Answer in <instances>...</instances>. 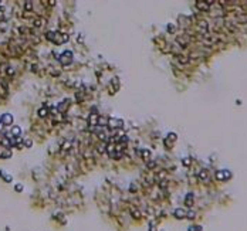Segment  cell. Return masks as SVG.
Listing matches in <instances>:
<instances>
[{"label":"cell","instance_id":"cell-1","mask_svg":"<svg viewBox=\"0 0 247 231\" xmlns=\"http://www.w3.org/2000/svg\"><path fill=\"white\" fill-rule=\"evenodd\" d=\"M47 38L54 44H63L65 41H68V36L60 31H50L47 33Z\"/></svg>","mask_w":247,"mask_h":231},{"label":"cell","instance_id":"cell-2","mask_svg":"<svg viewBox=\"0 0 247 231\" xmlns=\"http://www.w3.org/2000/svg\"><path fill=\"white\" fill-rule=\"evenodd\" d=\"M58 58V61L61 64H71V61H72V53L71 51H64L61 56H58L57 57Z\"/></svg>","mask_w":247,"mask_h":231},{"label":"cell","instance_id":"cell-3","mask_svg":"<svg viewBox=\"0 0 247 231\" xmlns=\"http://www.w3.org/2000/svg\"><path fill=\"white\" fill-rule=\"evenodd\" d=\"M108 126L111 128V129H121V128L124 126V120L111 118V119H108Z\"/></svg>","mask_w":247,"mask_h":231},{"label":"cell","instance_id":"cell-4","mask_svg":"<svg viewBox=\"0 0 247 231\" xmlns=\"http://www.w3.org/2000/svg\"><path fill=\"white\" fill-rule=\"evenodd\" d=\"M98 119H100L98 112H91L89 116H88V125L89 126H97L98 125Z\"/></svg>","mask_w":247,"mask_h":231},{"label":"cell","instance_id":"cell-5","mask_svg":"<svg viewBox=\"0 0 247 231\" xmlns=\"http://www.w3.org/2000/svg\"><path fill=\"white\" fill-rule=\"evenodd\" d=\"M0 122H1L4 126L11 125V123H13V116H11L10 113H3V115H1V118H0Z\"/></svg>","mask_w":247,"mask_h":231},{"label":"cell","instance_id":"cell-6","mask_svg":"<svg viewBox=\"0 0 247 231\" xmlns=\"http://www.w3.org/2000/svg\"><path fill=\"white\" fill-rule=\"evenodd\" d=\"M11 156V152L9 150V148H4L3 145H0V158H4V159H7Z\"/></svg>","mask_w":247,"mask_h":231},{"label":"cell","instance_id":"cell-7","mask_svg":"<svg viewBox=\"0 0 247 231\" xmlns=\"http://www.w3.org/2000/svg\"><path fill=\"white\" fill-rule=\"evenodd\" d=\"M186 211H185L183 208H178V210H175V217L176 218H185L186 217Z\"/></svg>","mask_w":247,"mask_h":231},{"label":"cell","instance_id":"cell-8","mask_svg":"<svg viewBox=\"0 0 247 231\" xmlns=\"http://www.w3.org/2000/svg\"><path fill=\"white\" fill-rule=\"evenodd\" d=\"M11 135H13V138H20V135H21V129L19 126H14L13 129H11Z\"/></svg>","mask_w":247,"mask_h":231},{"label":"cell","instance_id":"cell-9","mask_svg":"<svg viewBox=\"0 0 247 231\" xmlns=\"http://www.w3.org/2000/svg\"><path fill=\"white\" fill-rule=\"evenodd\" d=\"M0 176H3V180H4V182H11V180H13L11 175H7L4 170H0Z\"/></svg>","mask_w":247,"mask_h":231},{"label":"cell","instance_id":"cell-10","mask_svg":"<svg viewBox=\"0 0 247 231\" xmlns=\"http://www.w3.org/2000/svg\"><path fill=\"white\" fill-rule=\"evenodd\" d=\"M98 125H100V126H108V119H107L105 116H100Z\"/></svg>","mask_w":247,"mask_h":231},{"label":"cell","instance_id":"cell-11","mask_svg":"<svg viewBox=\"0 0 247 231\" xmlns=\"http://www.w3.org/2000/svg\"><path fill=\"white\" fill-rule=\"evenodd\" d=\"M39 116L40 118H46V116H48V109L44 106V108H41L40 111H39Z\"/></svg>","mask_w":247,"mask_h":231},{"label":"cell","instance_id":"cell-12","mask_svg":"<svg viewBox=\"0 0 247 231\" xmlns=\"http://www.w3.org/2000/svg\"><path fill=\"white\" fill-rule=\"evenodd\" d=\"M199 176H200V179H205V180H206L207 179V172H200Z\"/></svg>","mask_w":247,"mask_h":231},{"label":"cell","instance_id":"cell-13","mask_svg":"<svg viewBox=\"0 0 247 231\" xmlns=\"http://www.w3.org/2000/svg\"><path fill=\"white\" fill-rule=\"evenodd\" d=\"M142 153H144V155H142L144 158H149V155H151V150H148V149H146V150H142Z\"/></svg>","mask_w":247,"mask_h":231},{"label":"cell","instance_id":"cell-14","mask_svg":"<svg viewBox=\"0 0 247 231\" xmlns=\"http://www.w3.org/2000/svg\"><path fill=\"white\" fill-rule=\"evenodd\" d=\"M0 133H4V125L0 122Z\"/></svg>","mask_w":247,"mask_h":231},{"label":"cell","instance_id":"cell-15","mask_svg":"<svg viewBox=\"0 0 247 231\" xmlns=\"http://www.w3.org/2000/svg\"><path fill=\"white\" fill-rule=\"evenodd\" d=\"M21 190H23V186L17 184V186H16V191H21Z\"/></svg>","mask_w":247,"mask_h":231},{"label":"cell","instance_id":"cell-16","mask_svg":"<svg viewBox=\"0 0 247 231\" xmlns=\"http://www.w3.org/2000/svg\"><path fill=\"white\" fill-rule=\"evenodd\" d=\"M189 163H190V159H185L183 160V165H185V166H188Z\"/></svg>","mask_w":247,"mask_h":231},{"label":"cell","instance_id":"cell-17","mask_svg":"<svg viewBox=\"0 0 247 231\" xmlns=\"http://www.w3.org/2000/svg\"><path fill=\"white\" fill-rule=\"evenodd\" d=\"M149 169H153L155 168V162H149V166H148Z\"/></svg>","mask_w":247,"mask_h":231},{"label":"cell","instance_id":"cell-18","mask_svg":"<svg viewBox=\"0 0 247 231\" xmlns=\"http://www.w3.org/2000/svg\"><path fill=\"white\" fill-rule=\"evenodd\" d=\"M3 19V9H0V20Z\"/></svg>","mask_w":247,"mask_h":231}]
</instances>
